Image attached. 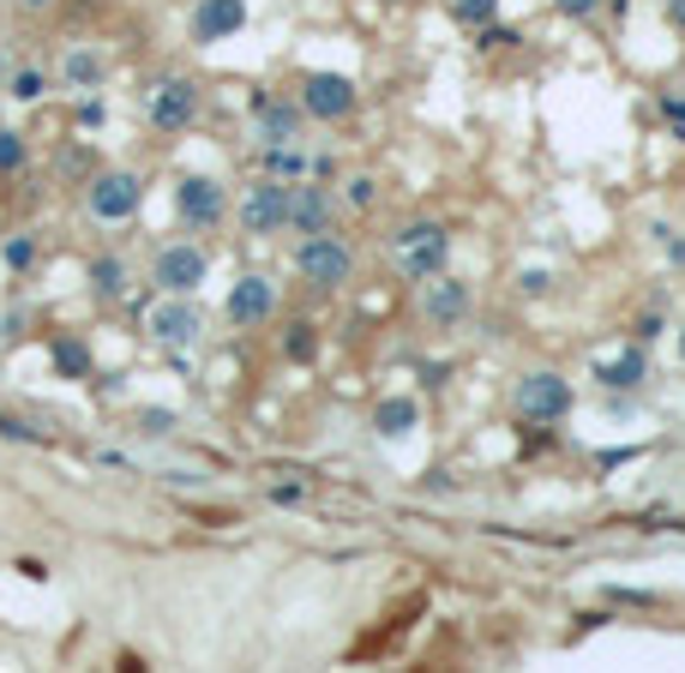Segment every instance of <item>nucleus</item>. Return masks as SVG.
<instances>
[{"instance_id": "obj_1", "label": "nucleus", "mask_w": 685, "mask_h": 673, "mask_svg": "<svg viewBox=\"0 0 685 673\" xmlns=\"http://www.w3.org/2000/svg\"><path fill=\"white\" fill-rule=\"evenodd\" d=\"M391 259H397V271L409 283H427V277H439L451 265V228L439 217H415V223L391 228Z\"/></svg>"}, {"instance_id": "obj_2", "label": "nucleus", "mask_w": 685, "mask_h": 673, "mask_svg": "<svg viewBox=\"0 0 685 673\" xmlns=\"http://www.w3.org/2000/svg\"><path fill=\"white\" fill-rule=\"evenodd\" d=\"M295 271H301V283H307V289H325V295H337V289L355 283V247L337 235V228H325V235H301Z\"/></svg>"}, {"instance_id": "obj_3", "label": "nucleus", "mask_w": 685, "mask_h": 673, "mask_svg": "<svg viewBox=\"0 0 685 673\" xmlns=\"http://www.w3.org/2000/svg\"><path fill=\"white\" fill-rule=\"evenodd\" d=\"M235 223L247 240H271L289 228V181L283 175H259V181L240 187V205H235Z\"/></svg>"}, {"instance_id": "obj_4", "label": "nucleus", "mask_w": 685, "mask_h": 673, "mask_svg": "<svg viewBox=\"0 0 685 673\" xmlns=\"http://www.w3.org/2000/svg\"><path fill=\"white\" fill-rule=\"evenodd\" d=\"M571 403H577V391H571V379L553 373V367H536V373H524V379H517V391H512L517 422H536V427L565 422Z\"/></svg>"}, {"instance_id": "obj_5", "label": "nucleus", "mask_w": 685, "mask_h": 673, "mask_svg": "<svg viewBox=\"0 0 685 673\" xmlns=\"http://www.w3.org/2000/svg\"><path fill=\"white\" fill-rule=\"evenodd\" d=\"M85 205H91V217L103 228L133 223L138 205H145V175L138 169H97L91 187H85Z\"/></svg>"}, {"instance_id": "obj_6", "label": "nucleus", "mask_w": 685, "mask_h": 673, "mask_svg": "<svg viewBox=\"0 0 685 673\" xmlns=\"http://www.w3.org/2000/svg\"><path fill=\"white\" fill-rule=\"evenodd\" d=\"M301 114L307 121H325V126H337V121H349L355 109H361V85L349 79V72H332V67H319V72H301Z\"/></svg>"}, {"instance_id": "obj_7", "label": "nucleus", "mask_w": 685, "mask_h": 673, "mask_svg": "<svg viewBox=\"0 0 685 673\" xmlns=\"http://www.w3.org/2000/svg\"><path fill=\"white\" fill-rule=\"evenodd\" d=\"M199 109H205V91H199V79H187V72H169V79L150 85V126H157L162 138H181L187 126L199 121Z\"/></svg>"}, {"instance_id": "obj_8", "label": "nucleus", "mask_w": 685, "mask_h": 673, "mask_svg": "<svg viewBox=\"0 0 685 673\" xmlns=\"http://www.w3.org/2000/svg\"><path fill=\"white\" fill-rule=\"evenodd\" d=\"M205 277H211V259L193 240H169V247H157V259H150V283H157L162 295H193Z\"/></svg>"}, {"instance_id": "obj_9", "label": "nucleus", "mask_w": 685, "mask_h": 673, "mask_svg": "<svg viewBox=\"0 0 685 673\" xmlns=\"http://www.w3.org/2000/svg\"><path fill=\"white\" fill-rule=\"evenodd\" d=\"M175 217L187 228H199V235L223 228L228 223V187L211 181V175H187V181L175 187Z\"/></svg>"}, {"instance_id": "obj_10", "label": "nucleus", "mask_w": 685, "mask_h": 673, "mask_svg": "<svg viewBox=\"0 0 685 673\" xmlns=\"http://www.w3.org/2000/svg\"><path fill=\"white\" fill-rule=\"evenodd\" d=\"M223 319L235 325V332H259V325H271L277 319V283L265 271L235 277V289H228V301H223Z\"/></svg>"}, {"instance_id": "obj_11", "label": "nucleus", "mask_w": 685, "mask_h": 673, "mask_svg": "<svg viewBox=\"0 0 685 673\" xmlns=\"http://www.w3.org/2000/svg\"><path fill=\"white\" fill-rule=\"evenodd\" d=\"M422 313L427 325H439V332H457V325H469V313H475V289L463 283V277L439 271L422 283Z\"/></svg>"}, {"instance_id": "obj_12", "label": "nucleus", "mask_w": 685, "mask_h": 673, "mask_svg": "<svg viewBox=\"0 0 685 673\" xmlns=\"http://www.w3.org/2000/svg\"><path fill=\"white\" fill-rule=\"evenodd\" d=\"M145 332L157 337L162 349H175V355H181V349H193V343H199L205 319H199V307H193L187 295H162L157 307L145 313Z\"/></svg>"}, {"instance_id": "obj_13", "label": "nucleus", "mask_w": 685, "mask_h": 673, "mask_svg": "<svg viewBox=\"0 0 685 673\" xmlns=\"http://www.w3.org/2000/svg\"><path fill=\"white\" fill-rule=\"evenodd\" d=\"M289 228H295V235H325V228H337L332 187H319L313 175L307 181H289Z\"/></svg>"}, {"instance_id": "obj_14", "label": "nucleus", "mask_w": 685, "mask_h": 673, "mask_svg": "<svg viewBox=\"0 0 685 673\" xmlns=\"http://www.w3.org/2000/svg\"><path fill=\"white\" fill-rule=\"evenodd\" d=\"M247 109H252V121H259V145L271 150V145H295L301 138V103H289V97H277V91H252L247 97Z\"/></svg>"}, {"instance_id": "obj_15", "label": "nucleus", "mask_w": 685, "mask_h": 673, "mask_svg": "<svg viewBox=\"0 0 685 673\" xmlns=\"http://www.w3.org/2000/svg\"><path fill=\"white\" fill-rule=\"evenodd\" d=\"M187 24H193V43H228L247 31V0H199Z\"/></svg>"}, {"instance_id": "obj_16", "label": "nucleus", "mask_w": 685, "mask_h": 673, "mask_svg": "<svg viewBox=\"0 0 685 673\" xmlns=\"http://www.w3.org/2000/svg\"><path fill=\"white\" fill-rule=\"evenodd\" d=\"M595 379H602L607 391H638L643 379H650V355L626 349V355H614V361H595Z\"/></svg>"}, {"instance_id": "obj_17", "label": "nucleus", "mask_w": 685, "mask_h": 673, "mask_svg": "<svg viewBox=\"0 0 685 673\" xmlns=\"http://www.w3.org/2000/svg\"><path fill=\"white\" fill-rule=\"evenodd\" d=\"M415 427H422V403L415 397H379L373 403V434L403 439V434H415Z\"/></svg>"}, {"instance_id": "obj_18", "label": "nucleus", "mask_w": 685, "mask_h": 673, "mask_svg": "<svg viewBox=\"0 0 685 673\" xmlns=\"http://www.w3.org/2000/svg\"><path fill=\"white\" fill-rule=\"evenodd\" d=\"M277 349H283V361L313 367V361H319V325H313V319H283V332H277Z\"/></svg>"}, {"instance_id": "obj_19", "label": "nucleus", "mask_w": 685, "mask_h": 673, "mask_svg": "<svg viewBox=\"0 0 685 673\" xmlns=\"http://www.w3.org/2000/svg\"><path fill=\"white\" fill-rule=\"evenodd\" d=\"M91 289H97V301H126L133 271H126L121 253H97V259H91Z\"/></svg>"}, {"instance_id": "obj_20", "label": "nucleus", "mask_w": 685, "mask_h": 673, "mask_svg": "<svg viewBox=\"0 0 685 673\" xmlns=\"http://www.w3.org/2000/svg\"><path fill=\"white\" fill-rule=\"evenodd\" d=\"M60 72H67L72 91H97V85L109 79V60L97 55V48H67V67H60Z\"/></svg>"}, {"instance_id": "obj_21", "label": "nucleus", "mask_w": 685, "mask_h": 673, "mask_svg": "<svg viewBox=\"0 0 685 673\" xmlns=\"http://www.w3.org/2000/svg\"><path fill=\"white\" fill-rule=\"evenodd\" d=\"M48 355H55V367L67 379H91V349H85L79 337H55V343H48Z\"/></svg>"}, {"instance_id": "obj_22", "label": "nucleus", "mask_w": 685, "mask_h": 673, "mask_svg": "<svg viewBox=\"0 0 685 673\" xmlns=\"http://www.w3.org/2000/svg\"><path fill=\"white\" fill-rule=\"evenodd\" d=\"M446 7H451V19L463 24V31H481V24L499 19V0H446Z\"/></svg>"}, {"instance_id": "obj_23", "label": "nucleus", "mask_w": 685, "mask_h": 673, "mask_svg": "<svg viewBox=\"0 0 685 673\" xmlns=\"http://www.w3.org/2000/svg\"><path fill=\"white\" fill-rule=\"evenodd\" d=\"M43 91H48V79H43L36 67H19V72L7 79V97H12V103H43Z\"/></svg>"}, {"instance_id": "obj_24", "label": "nucleus", "mask_w": 685, "mask_h": 673, "mask_svg": "<svg viewBox=\"0 0 685 673\" xmlns=\"http://www.w3.org/2000/svg\"><path fill=\"white\" fill-rule=\"evenodd\" d=\"M24 157H31V145H24V133H12V126H0V175H19Z\"/></svg>"}, {"instance_id": "obj_25", "label": "nucleus", "mask_w": 685, "mask_h": 673, "mask_svg": "<svg viewBox=\"0 0 685 673\" xmlns=\"http://www.w3.org/2000/svg\"><path fill=\"white\" fill-rule=\"evenodd\" d=\"M0 259H7V271H31V265H36V240L31 235H12L7 247H0Z\"/></svg>"}, {"instance_id": "obj_26", "label": "nucleus", "mask_w": 685, "mask_h": 673, "mask_svg": "<svg viewBox=\"0 0 685 673\" xmlns=\"http://www.w3.org/2000/svg\"><path fill=\"white\" fill-rule=\"evenodd\" d=\"M0 439H12V446H43V427L19 422V415H0Z\"/></svg>"}, {"instance_id": "obj_27", "label": "nucleus", "mask_w": 685, "mask_h": 673, "mask_svg": "<svg viewBox=\"0 0 685 673\" xmlns=\"http://www.w3.org/2000/svg\"><path fill=\"white\" fill-rule=\"evenodd\" d=\"M343 205L367 211V205H373V181H367V175H349V181H343Z\"/></svg>"}, {"instance_id": "obj_28", "label": "nucleus", "mask_w": 685, "mask_h": 673, "mask_svg": "<svg viewBox=\"0 0 685 673\" xmlns=\"http://www.w3.org/2000/svg\"><path fill=\"white\" fill-rule=\"evenodd\" d=\"M512 43H524L512 24H505V31H499V24H481V48H512Z\"/></svg>"}, {"instance_id": "obj_29", "label": "nucleus", "mask_w": 685, "mask_h": 673, "mask_svg": "<svg viewBox=\"0 0 685 673\" xmlns=\"http://www.w3.org/2000/svg\"><path fill=\"white\" fill-rule=\"evenodd\" d=\"M553 12H560V19H595L602 0H553Z\"/></svg>"}, {"instance_id": "obj_30", "label": "nucleus", "mask_w": 685, "mask_h": 673, "mask_svg": "<svg viewBox=\"0 0 685 673\" xmlns=\"http://www.w3.org/2000/svg\"><path fill=\"white\" fill-rule=\"evenodd\" d=\"M607 602H619V607H655V595L650 590H607Z\"/></svg>"}, {"instance_id": "obj_31", "label": "nucleus", "mask_w": 685, "mask_h": 673, "mask_svg": "<svg viewBox=\"0 0 685 673\" xmlns=\"http://www.w3.org/2000/svg\"><path fill=\"white\" fill-rule=\"evenodd\" d=\"M307 500V487H295V481H277L271 487V505H301Z\"/></svg>"}, {"instance_id": "obj_32", "label": "nucleus", "mask_w": 685, "mask_h": 673, "mask_svg": "<svg viewBox=\"0 0 685 673\" xmlns=\"http://www.w3.org/2000/svg\"><path fill=\"white\" fill-rule=\"evenodd\" d=\"M79 126H103V103H97V97H85V103H79Z\"/></svg>"}, {"instance_id": "obj_33", "label": "nucleus", "mask_w": 685, "mask_h": 673, "mask_svg": "<svg viewBox=\"0 0 685 673\" xmlns=\"http://www.w3.org/2000/svg\"><path fill=\"white\" fill-rule=\"evenodd\" d=\"M662 337V313H650V319H638V343H655Z\"/></svg>"}, {"instance_id": "obj_34", "label": "nucleus", "mask_w": 685, "mask_h": 673, "mask_svg": "<svg viewBox=\"0 0 685 673\" xmlns=\"http://www.w3.org/2000/svg\"><path fill=\"white\" fill-rule=\"evenodd\" d=\"M548 289V271H524V295H541Z\"/></svg>"}, {"instance_id": "obj_35", "label": "nucleus", "mask_w": 685, "mask_h": 673, "mask_svg": "<svg viewBox=\"0 0 685 673\" xmlns=\"http://www.w3.org/2000/svg\"><path fill=\"white\" fill-rule=\"evenodd\" d=\"M19 571H24L31 583H43V577H48V565H43V560H19Z\"/></svg>"}, {"instance_id": "obj_36", "label": "nucleus", "mask_w": 685, "mask_h": 673, "mask_svg": "<svg viewBox=\"0 0 685 673\" xmlns=\"http://www.w3.org/2000/svg\"><path fill=\"white\" fill-rule=\"evenodd\" d=\"M667 19H674L680 31H685V0H667Z\"/></svg>"}, {"instance_id": "obj_37", "label": "nucleus", "mask_w": 685, "mask_h": 673, "mask_svg": "<svg viewBox=\"0 0 685 673\" xmlns=\"http://www.w3.org/2000/svg\"><path fill=\"white\" fill-rule=\"evenodd\" d=\"M19 7H31V12H43V7H55V0H19Z\"/></svg>"}, {"instance_id": "obj_38", "label": "nucleus", "mask_w": 685, "mask_h": 673, "mask_svg": "<svg viewBox=\"0 0 685 673\" xmlns=\"http://www.w3.org/2000/svg\"><path fill=\"white\" fill-rule=\"evenodd\" d=\"M680 355H685V332H680Z\"/></svg>"}]
</instances>
